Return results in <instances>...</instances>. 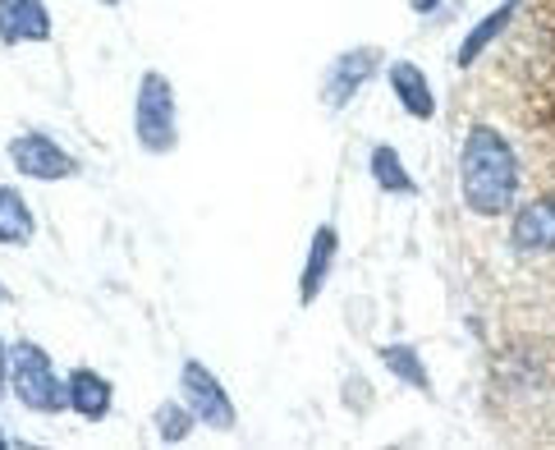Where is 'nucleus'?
Segmentation results:
<instances>
[{
	"label": "nucleus",
	"instance_id": "22",
	"mask_svg": "<svg viewBox=\"0 0 555 450\" xmlns=\"http://www.w3.org/2000/svg\"><path fill=\"white\" fill-rule=\"evenodd\" d=\"M0 446H5V433H0Z\"/></svg>",
	"mask_w": 555,
	"mask_h": 450
},
{
	"label": "nucleus",
	"instance_id": "14",
	"mask_svg": "<svg viewBox=\"0 0 555 450\" xmlns=\"http://www.w3.org/2000/svg\"><path fill=\"white\" fill-rule=\"evenodd\" d=\"M509 24H514V0H505V5H495V10L482 18V24L464 37V47H460V65L468 69V65L478 61V55H482V51L495 42V37H501V33L509 28Z\"/></svg>",
	"mask_w": 555,
	"mask_h": 450
},
{
	"label": "nucleus",
	"instance_id": "8",
	"mask_svg": "<svg viewBox=\"0 0 555 450\" xmlns=\"http://www.w3.org/2000/svg\"><path fill=\"white\" fill-rule=\"evenodd\" d=\"M509 244L519 253H551L555 248V193H542V198H532L514 211Z\"/></svg>",
	"mask_w": 555,
	"mask_h": 450
},
{
	"label": "nucleus",
	"instance_id": "21",
	"mask_svg": "<svg viewBox=\"0 0 555 450\" xmlns=\"http://www.w3.org/2000/svg\"><path fill=\"white\" fill-rule=\"evenodd\" d=\"M102 5H120V0H102Z\"/></svg>",
	"mask_w": 555,
	"mask_h": 450
},
{
	"label": "nucleus",
	"instance_id": "10",
	"mask_svg": "<svg viewBox=\"0 0 555 450\" xmlns=\"http://www.w3.org/2000/svg\"><path fill=\"white\" fill-rule=\"evenodd\" d=\"M335 244H340L335 226H317L312 244H308L304 277H299V304H304V308H312L317 295H322V285H326V277H331V262H335Z\"/></svg>",
	"mask_w": 555,
	"mask_h": 450
},
{
	"label": "nucleus",
	"instance_id": "20",
	"mask_svg": "<svg viewBox=\"0 0 555 450\" xmlns=\"http://www.w3.org/2000/svg\"><path fill=\"white\" fill-rule=\"evenodd\" d=\"M0 304H10V295H5V285H0Z\"/></svg>",
	"mask_w": 555,
	"mask_h": 450
},
{
	"label": "nucleus",
	"instance_id": "9",
	"mask_svg": "<svg viewBox=\"0 0 555 450\" xmlns=\"http://www.w3.org/2000/svg\"><path fill=\"white\" fill-rule=\"evenodd\" d=\"M51 37V14L42 0H0V42H47Z\"/></svg>",
	"mask_w": 555,
	"mask_h": 450
},
{
	"label": "nucleus",
	"instance_id": "17",
	"mask_svg": "<svg viewBox=\"0 0 555 450\" xmlns=\"http://www.w3.org/2000/svg\"><path fill=\"white\" fill-rule=\"evenodd\" d=\"M189 427H193V409H189V404L166 400L162 409H156V437H162L166 446H170V441H184Z\"/></svg>",
	"mask_w": 555,
	"mask_h": 450
},
{
	"label": "nucleus",
	"instance_id": "5",
	"mask_svg": "<svg viewBox=\"0 0 555 450\" xmlns=\"http://www.w3.org/2000/svg\"><path fill=\"white\" fill-rule=\"evenodd\" d=\"M180 390H184V404L193 409L197 423L216 427V433H230V427L240 423V414H234V404H230V396H225L221 377H216L211 368H203L197 359H189V363L180 368Z\"/></svg>",
	"mask_w": 555,
	"mask_h": 450
},
{
	"label": "nucleus",
	"instance_id": "3",
	"mask_svg": "<svg viewBox=\"0 0 555 450\" xmlns=\"http://www.w3.org/2000/svg\"><path fill=\"white\" fill-rule=\"evenodd\" d=\"M133 139L143 152L166 156L180 143V120H175V88L166 74H143L133 97Z\"/></svg>",
	"mask_w": 555,
	"mask_h": 450
},
{
	"label": "nucleus",
	"instance_id": "15",
	"mask_svg": "<svg viewBox=\"0 0 555 450\" xmlns=\"http://www.w3.org/2000/svg\"><path fill=\"white\" fill-rule=\"evenodd\" d=\"M372 180L376 184H382L386 193H404V198H409V193H418V184H413L409 180V170H404V162H400V152H395V147H372Z\"/></svg>",
	"mask_w": 555,
	"mask_h": 450
},
{
	"label": "nucleus",
	"instance_id": "18",
	"mask_svg": "<svg viewBox=\"0 0 555 450\" xmlns=\"http://www.w3.org/2000/svg\"><path fill=\"white\" fill-rule=\"evenodd\" d=\"M409 5H413V14H431V10H441L446 0H409Z\"/></svg>",
	"mask_w": 555,
	"mask_h": 450
},
{
	"label": "nucleus",
	"instance_id": "13",
	"mask_svg": "<svg viewBox=\"0 0 555 450\" xmlns=\"http://www.w3.org/2000/svg\"><path fill=\"white\" fill-rule=\"evenodd\" d=\"M33 240V211L24 203V193L18 189H0V244L10 248H24Z\"/></svg>",
	"mask_w": 555,
	"mask_h": 450
},
{
	"label": "nucleus",
	"instance_id": "1",
	"mask_svg": "<svg viewBox=\"0 0 555 450\" xmlns=\"http://www.w3.org/2000/svg\"><path fill=\"white\" fill-rule=\"evenodd\" d=\"M460 189L464 207L478 217H505L519 193V156H514L509 139L491 125H473L460 156Z\"/></svg>",
	"mask_w": 555,
	"mask_h": 450
},
{
	"label": "nucleus",
	"instance_id": "6",
	"mask_svg": "<svg viewBox=\"0 0 555 450\" xmlns=\"http://www.w3.org/2000/svg\"><path fill=\"white\" fill-rule=\"evenodd\" d=\"M10 162L18 175H28V180H69L78 170L74 156L55 139H47V133H18L10 143Z\"/></svg>",
	"mask_w": 555,
	"mask_h": 450
},
{
	"label": "nucleus",
	"instance_id": "19",
	"mask_svg": "<svg viewBox=\"0 0 555 450\" xmlns=\"http://www.w3.org/2000/svg\"><path fill=\"white\" fill-rule=\"evenodd\" d=\"M5 377H10V355H5V345H0V396H5Z\"/></svg>",
	"mask_w": 555,
	"mask_h": 450
},
{
	"label": "nucleus",
	"instance_id": "12",
	"mask_svg": "<svg viewBox=\"0 0 555 450\" xmlns=\"http://www.w3.org/2000/svg\"><path fill=\"white\" fill-rule=\"evenodd\" d=\"M65 386H69V409L78 419L102 423L111 414V382L102 373H92V368H74Z\"/></svg>",
	"mask_w": 555,
	"mask_h": 450
},
{
	"label": "nucleus",
	"instance_id": "2",
	"mask_svg": "<svg viewBox=\"0 0 555 450\" xmlns=\"http://www.w3.org/2000/svg\"><path fill=\"white\" fill-rule=\"evenodd\" d=\"M532 33L519 47V69H524V92H528V147H542L555 139V0L532 10Z\"/></svg>",
	"mask_w": 555,
	"mask_h": 450
},
{
	"label": "nucleus",
	"instance_id": "11",
	"mask_svg": "<svg viewBox=\"0 0 555 450\" xmlns=\"http://www.w3.org/2000/svg\"><path fill=\"white\" fill-rule=\"evenodd\" d=\"M390 92L400 97V106L413 115V120H431V115H436L431 83H427V74L413 61H395L390 65Z\"/></svg>",
	"mask_w": 555,
	"mask_h": 450
},
{
	"label": "nucleus",
	"instance_id": "4",
	"mask_svg": "<svg viewBox=\"0 0 555 450\" xmlns=\"http://www.w3.org/2000/svg\"><path fill=\"white\" fill-rule=\"evenodd\" d=\"M10 386H14L18 404L33 409V414H61L69 404V386L51 373L47 349L33 340H18L10 349Z\"/></svg>",
	"mask_w": 555,
	"mask_h": 450
},
{
	"label": "nucleus",
	"instance_id": "16",
	"mask_svg": "<svg viewBox=\"0 0 555 450\" xmlns=\"http://www.w3.org/2000/svg\"><path fill=\"white\" fill-rule=\"evenodd\" d=\"M382 363H386L400 382H409L413 390H427V386H431V382H427V368H423V359H418V349H413V345H386V349H382Z\"/></svg>",
	"mask_w": 555,
	"mask_h": 450
},
{
	"label": "nucleus",
	"instance_id": "7",
	"mask_svg": "<svg viewBox=\"0 0 555 450\" xmlns=\"http://www.w3.org/2000/svg\"><path fill=\"white\" fill-rule=\"evenodd\" d=\"M376 61H382V51L376 47H359V51L335 55L326 78H322V106L326 111H345L353 97H359V88L376 74Z\"/></svg>",
	"mask_w": 555,
	"mask_h": 450
}]
</instances>
